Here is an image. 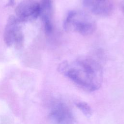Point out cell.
<instances>
[{
	"label": "cell",
	"mask_w": 124,
	"mask_h": 124,
	"mask_svg": "<svg viewBox=\"0 0 124 124\" xmlns=\"http://www.w3.org/2000/svg\"><path fill=\"white\" fill-rule=\"evenodd\" d=\"M59 71L79 86L88 91H95L100 87L102 81L101 66L90 58H81L61 63Z\"/></svg>",
	"instance_id": "cell-1"
},
{
	"label": "cell",
	"mask_w": 124,
	"mask_h": 124,
	"mask_svg": "<svg viewBox=\"0 0 124 124\" xmlns=\"http://www.w3.org/2000/svg\"><path fill=\"white\" fill-rule=\"evenodd\" d=\"M63 28L67 32L89 35L95 30L96 24L94 19L86 13L73 11L68 14L64 19Z\"/></svg>",
	"instance_id": "cell-2"
},
{
	"label": "cell",
	"mask_w": 124,
	"mask_h": 124,
	"mask_svg": "<svg viewBox=\"0 0 124 124\" xmlns=\"http://www.w3.org/2000/svg\"><path fill=\"white\" fill-rule=\"evenodd\" d=\"M21 21L16 16H11L8 19L4 31V40L8 46L20 48L24 42L23 34L20 25Z\"/></svg>",
	"instance_id": "cell-3"
},
{
	"label": "cell",
	"mask_w": 124,
	"mask_h": 124,
	"mask_svg": "<svg viewBox=\"0 0 124 124\" xmlns=\"http://www.w3.org/2000/svg\"><path fill=\"white\" fill-rule=\"evenodd\" d=\"M40 4L36 0H23L15 9L16 17L21 22L30 21L40 15Z\"/></svg>",
	"instance_id": "cell-4"
},
{
	"label": "cell",
	"mask_w": 124,
	"mask_h": 124,
	"mask_svg": "<svg viewBox=\"0 0 124 124\" xmlns=\"http://www.w3.org/2000/svg\"><path fill=\"white\" fill-rule=\"evenodd\" d=\"M84 7L91 13L99 16H107L113 10L112 0H82Z\"/></svg>",
	"instance_id": "cell-5"
},
{
	"label": "cell",
	"mask_w": 124,
	"mask_h": 124,
	"mask_svg": "<svg viewBox=\"0 0 124 124\" xmlns=\"http://www.w3.org/2000/svg\"><path fill=\"white\" fill-rule=\"evenodd\" d=\"M52 119L57 124H72L73 117L68 108L63 104H58L50 113Z\"/></svg>",
	"instance_id": "cell-6"
},
{
	"label": "cell",
	"mask_w": 124,
	"mask_h": 124,
	"mask_svg": "<svg viewBox=\"0 0 124 124\" xmlns=\"http://www.w3.org/2000/svg\"><path fill=\"white\" fill-rule=\"evenodd\" d=\"M40 4V15H41L44 23L46 32L50 34L53 30L52 0H41Z\"/></svg>",
	"instance_id": "cell-7"
},
{
	"label": "cell",
	"mask_w": 124,
	"mask_h": 124,
	"mask_svg": "<svg viewBox=\"0 0 124 124\" xmlns=\"http://www.w3.org/2000/svg\"><path fill=\"white\" fill-rule=\"evenodd\" d=\"M78 108L86 115L88 116L91 114V109L90 106L85 102H80L77 105Z\"/></svg>",
	"instance_id": "cell-8"
},
{
	"label": "cell",
	"mask_w": 124,
	"mask_h": 124,
	"mask_svg": "<svg viewBox=\"0 0 124 124\" xmlns=\"http://www.w3.org/2000/svg\"><path fill=\"white\" fill-rule=\"evenodd\" d=\"M123 10H124V6L123 7Z\"/></svg>",
	"instance_id": "cell-9"
}]
</instances>
